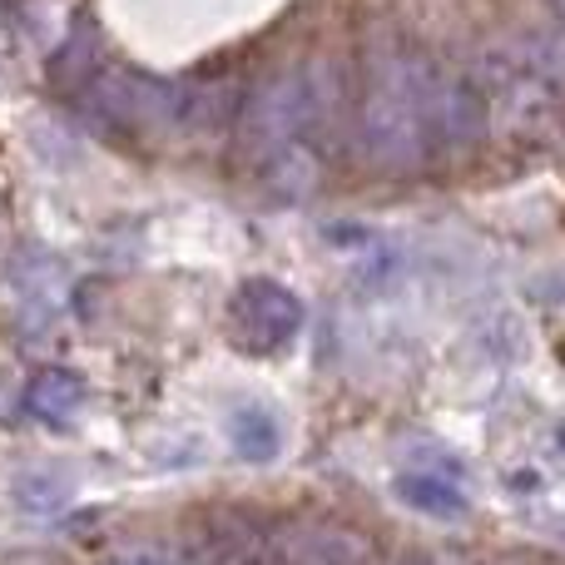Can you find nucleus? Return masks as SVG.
Returning <instances> with one entry per match:
<instances>
[{"label": "nucleus", "mask_w": 565, "mask_h": 565, "mask_svg": "<svg viewBox=\"0 0 565 565\" xmlns=\"http://www.w3.org/2000/svg\"><path fill=\"white\" fill-rule=\"evenodd\" d=\"M437 60L402 35H377L362 55L358 109H352V139L358 154L382 174L422 169L437 149Z\"/></svg>", "instance_id": "1"}, {"label": "nucleus", "mask_w": 565, "mask_h": 565, "mask_svg": "<svg viewBox=\"0 0 565 565\" xmlns=\"http://www.w3.org/2000/svg\"><path fill=\"white\" fill-rule=\"evenodd\" d=\"M338 85L328 70H292L264 85L244 105V149L258 159L274 184H312V154L308 145L328 129Z\"/></svg>", "instance_id": "2"}, {"label": "nucleus", "mask_w": 565, "mask_h": 565, "mask_svg": "<svg viewBox=\"0 0 565 565\" xmlns=\"http://www.w3.org/2000/svg\"><path fill=\"white\" fill-rule=\"evenodd\" d=\"M471 79L487 95L491 125L531 129L565 105V25H541L481 50Z\"/></svg>", "instance_id": "3"}, {"label": "nucleus", "mask_w": 565, "mask_h": 565, "mask_svg": "<svg viewBox=\"0 0 565 565\" xmlns=\"http://www.w3.org/2000/svg\"><path fill=\"white\" fill-rule=\"evenodd\" d=\"M228 322H234L238 342L258 352H274L282 342H292L302 332V302L298 292H288L274 278H254L234 292L228 302Z\"/></svg>", "instance_id": "4"}, {"label": "nucleus", "mask_w": 565, "mask_h": 565, "mask_svg": "<svg viewBox=\"0 0 565 565\" xmlns=\"http://www.w3.org/2000/svg\"><path fill=\"white\" fill-rule=\"evenodd\" d=\"M278 565H372V551L358 531L328 526V521H292L274 531Z\"/></svg>", "instance_id": "5"}, {"label": "nucleus", "mask_w": 565, "mask_h": 565, "mask_svg": "<svg viewBox=\"0 0 565 565\" xmlns=\"http://www.w3.org/2000/svg\"><path fill=\"white\" fill-rule=\"evenodd\" d=\"M6 288H10V312H15V322L25 332L50 328L60 318V308H65V268H60V258H45V254L20 258L10 268Z\"/></svg>", "instance_id": "6"}, {"label": "nucleus", "mask_w": 565, "mask_h": 565, "mask_svg": "<svg viewBox=\"0 0 565 565\" xmlns=\"http://www.w3.org/2000/svg\"><path fill=\"white\" fill-rule=\"evenodd\" d=\"M392 491H397L402 507H412L417 516H431V521H461L471 511L467 491H461L451 477H441V471H427V467L397 471Z\"/></svg>", "instance_id": "7"}, {"label": "nucleus", "mask_w": 565, "mask_h": 565, "mask_svg": "<svg viewBox=\"0 0 565 565\" xmlns=\"http://www.w3.org/2000/svg\"><path fill=\"white\" fill-rule=\"evenodd\" d=\"M79 407H85V382H79L70 367L35 372V382L25 387V412L40 422H50V427H65Z\"/></svg>", "instance_id": "8"}, {"label": "nucleus", "mask_w": 565, "mask_h": 565, "mask_svg": "<svg viewBox=\"0 0 565 565\" xmlns=\"http://www.w3.org/2000/svg\"><path fill=\"white\" fill-rule=\"evenodd\" d=\"M228 447L238 451L244 461H254V467H264V461H274L282 451V427L278 417L268 407H234L228 412Z\"/></svg>", "instance_id": "9"}, {"label": "nucleus", "mask_w": 565, "mask_h": 565, "mask_svg": "<svg viewBox=\"0 0 565 565\" xmlns=\"http://www.w3.org/2000/svg\"><path fill=\"white\" fill-rule=\"evenodd\" d=\"M70 491H75V481L70 477H55V471H30V477L15 481V497L25 511H35V516H50V511H60L70 501Z\"/></svg>", "instance_id": "10"}, {"label": "nucleus", "mask_w": 565, "mask_h": 565, "mask_svg": "<svg viewBox=\"0 0 565 565\" xmlns=\"http://www.w3.org/2000/svg\"><path fill=\"white\" fill-rule=\"evenodd\" d=\"M387 565H427V561H417V556H397V561H387Z\"/></svg>", "instance_id": "11"}, {"label": "nucleus", "mask_w": 565, "mask_h": 565, "mask_svg": "<svg viewBox=\"0 0 565 565\" xmlns=\"http://www.w3.org/2000/svg\"><path fill=\"white\" fill-rule=\"evenodd\" d=\"M551 10H556V15L565 20V0H551Z\"/></svg>", "instance_id": "12"}]
</instances>
